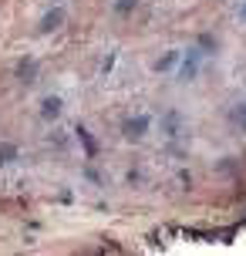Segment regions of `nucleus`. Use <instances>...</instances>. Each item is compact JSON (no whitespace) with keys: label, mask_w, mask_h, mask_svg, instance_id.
Returning <instances> with one entry per match:
<instances>
[{"label":"nucleus","mask_w":246,"mask_h":256,"mask_svg":"<svg viewBox=\"0 0 246 256\" xmlns=\"http://www.w3.org/2000/svg\"><path fill=\"white\" fill-rule=\"evenodd\" d=\"M17 78H20L24 84H34V81H38V61H34V58H20V61H17Z\"/></svg>","instance_id":"5"},{"label":"nucleus","mask_w":246,"mask_h":256,"mask_svg":"<svg viewBox=\"0 0 246 256\" xmlns=\"http://www.w3.org/2000/svg\"><path fill=\"white\" fill-rule=\"evenodd\" d=\"M179 58H182V51H166L156 64H152V71H156V74H168V71L179 64Z\"/></svg>","instance_id":"6"},{"label":"nucleus","mask_w":246,"mask_h":256,"mask_svg":"<svg viewBox=\"0 0 246 256\" xmlns=\"http://www.w3.org/2000/svg\"><path fill=\"white\" fill-rule=\"evenodd\" d=\"M17 155H20V148H17L14 142H0V168H4V166H10Z\"/></svg>","instance_id":"9"},{"label":"nucleus","mask_w":246,"mask_h":256,"mask_svg":"<svg viewBox=\"0 0 246 256\" xmlns=\"http://www.w3.org/2000/svg\"><path fill=\"white\" fill-rule=\"evenodd\" d=\"M240 20H243V24H246V0H243V4H240Z\"/></svg>","instance_id":"12"},{"label":"nucleus","mask_w":246,"mask_h":256,"mask_svg":"<svg viewBox=\"0 0 246 256\" xmlns=\"http://www.w3.org/2000/svg\"><path fill=\"white\" fill-rule=\"evenodd\" d=\"M199 64H202V51H199V48H189V51L179 58V78L182 81H196Z\"/></svg>","instance_id":"2"},{"label":"nucleus","mask_w":246,"mask_h":256,"mask_svg":"<svg viewBox=\"0 0 246 256\" xmlns=\"http://www.w3.org/2000/svg\"><path fill=\"white\" fill-rule=\"evenodd\" d=\"M230 125H233L236 132H246V102H240V104L230 108Z\"/></svg>","instance_id":"7"},{"label":"nucleus","mask_w":246,"mask_h":256,"mask_svg":"<svg viewBox=\"0 0 246 256\" xmlns=\"http://www.w3.org/2000/svg\"><path fill=\"white\" fill-rule=\"evenodd\" d=\"M135 4H138V0H115V14H128V10H135Z\"/></svg>","instance_id":"11"},{"label":"nucleus","mask_w":246,"mask_h":256,"mask_svg":"<svg viewBox=\"0 0 246 256\" xmlns=\"http://www.w3.org/2000/svg\"><path fill=\"white\" fill-rule=\"evenodd\" d=\"M68 20V14H64V7H51V10L40 17V24H38V30L40 34H51V30H58V27Z\"/></svg>","instance_id":"4"},{"label":"nucleus","mask_w":246,"mask_h":256,"mask_svg":"<svg viewBox=\"0 0 246 256\" xmlns=\"http://www.w3.org/2000/svg\"><path fill=\"white\" fill-rule=\"evenodd\" d=\"M162 128H166V135H168V138H176V135H179L182 118H179V112H176V108H172V112H166V118H162Z\"/></svg>","instance_id":"8"},{"label":"nucleus","mask_w":246,"mask_h":256,"mask_svg":"<svg viewBox=\"0 0 246 256\" xmlns=\"http://www.w3.org/2000/svg\"><path fill=\"white\" fill-rule=\"evenodd\" d=\"M148 128H152V115H132L125 125H122V135L128 142H142L148 135Z\"/></svg>","instance_id":"1"},{"label":"nucleus","mask_w":246,"mask_h":256,"mask_svg":"<svg viewBox=\"0 0 246 256\" xmlns=\"http://www.w3.org/2000/svg\"><path fill=\"white\" fill-rule=\"evenodd\" d=\"M64 112V98L61 94H48V98H40V118L44 122H58Z\"/></svg>","instance_id":"3"},{"label":"nucleus","mask_w":246,"mask_h":256,"mask_svg":"<svg viewBox=\"0 0 246 256\" xmlns=\"http://www.w3.org/2000/svg\"><path fill=\"white\" fill-rule=\"evenodd\" d=\"M196 48H199L202 54H212L216 48H220V40L212 38V34H199V40H196Z\"/></svg>","instance_id":"10"}]
</instances>
